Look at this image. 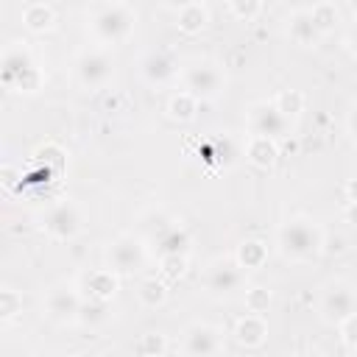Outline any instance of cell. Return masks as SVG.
Segmentation results:
<instances>
[{
  "mask_svg": "<svg viewBox=\"0 0 357 357\" xmlns=\"http://www.w3.org/2000/svg\"><path fill=\"white\" fill-rule=\"evenodd\" d=\"M276 248L290 262H310L324 248V234L310 218H290L276 231Z\"/></svg>",
  "mask_w": 357,
  "mask_h": 357,
  "instance_id": "1",
  "label": "cell"
},
{
  "mask_svg": "<svg viewBox=\"0 0 357 357\" xmlns=\"http://www.w3.org/2000/svg\"><path fill=\"white\" fill-rule=\"evenodd\" d=\"M0 78L6 89L20 92V95H33L42 86V70L25 42H8L3 47Z\"/></svg>",
  "mask_w": 357,
  "mask_h": 357,
  "instance_id": "2",
  "label": "cell"
},
{
  "mask_svg": "<svg viewBox=\"0 0 357 357\" xmlns=\"http://www.w3.org/2000/svg\"><path fill=\"white\" fill-rule=\"evenodd\" d=\"M89 33L100 45H120L131 36L137 11L128 3H100L89 11Z\"/></svg>",
  "mask_w": 357,
  "mask_h": 357,
  "instance_id": "3",
  "label": "cell"
},
{
  "mask_svg": "<svg viewBox=\"0 0 357 357\" xmlns=\"http://www.w3.org/2000/svg\"><path fill=\"white\" fill-rule=\"evenodd\" d=\"M145 223V231H148V243L156 248L159 257H170V254H190V245H192V237L190 231L170 215L165 212H151L142 218Z\"/></svg>",
  "mask_w": 357,
  "mask_h": 357,
  "instance_id": "4",
  "label": "cell"
},
{
  "mask_svg": "<svg viewBox=\"0 0 357 357\" xmlns=\"http://www.w3.org/2000/svg\"><path fill=\"white\" fill-rule=\"evenodd\" d=\"M178 75L184 92H190L195 100H212L226 89V73L215 59H192L181 67Z\"/></svg>",
  "mask_w": 357,
  "mask_h": 357,
  "instance_id": "5",
  "label": "cell"
},
{
  "mask_svg": "<svg viewBox=\"0 0 357 357\" xmlns=\"http://www.w3.org/2000/svg\"><path fill=\"white\" fill-rule=\"evenodd\" d=\"M245 284V271L237 265L234 257H218L206 265L204 273V287L209 296L215 298H231L237 290H243Z\"/></svg>",
  "mask_w": 357,
  "mask_h": 357,
  "instance_id": "6",
  "label": "cell"
},
{
  "mask_svg": "<svg viewBox=\"0 0 357 357\" xmlns=\"http://www.w3.org/2000/svg\"><path fill=\"white\" fill-rule=\"evenodd\" d=\"M114 75V59L106 47H89L75 59V78L86 89H103Z\"/></svg>",
  "mask_w": 357,
  "mask_h": 357,
  "instance_id": "7",
  "label": "cell"
},
{
  "mask_svg": "<svg viewBox=\"0 0 357 357\" xmlns=\"http://www.w3.org/2000/svg\"><path fill=\"white\" fill-rule=\"evenodd\" d=\"M248 134L282 142L290 137V117H284L273 103H251L248 106Z\"/></svg>",
  "mask_w": 357,
  "mask_h": 357,
  "instance_id": "8",
  "label": "cell"
},
{
  "mask_svg": "<svg viewBox=\"0 0 357 357\" xmlns=\"http://www.w3.org/2000/svg\"><path fill=\"white\" fill-rule=\"evenodd\" d=\"M223 329L206 321H195L181 335V357H220Z\"/></svg>",
  "mask_w": 357,
  "mask_h": 357,
  "instance_id": "9",
  "label": "cell"
},
{
  "mask_svg": "<svg viewBox=\"0 0 357 357\" xmlns=\"http://www.w3.org/2000/svg\"><path fill=\"white\" fill-rule=\"evenodd\" d=\"M145 243L139 237H131V234H123L117 237L114 243H109V251H106V259H109V271H114L117 276H128V273H137L142 265H145Z\"/></svg>",
  "mask_w": 357,
  "mask_h": 357,
  "instance_id": "10",
  "label": "cell"
},
{
  "mask_svg": "<svg viewBox=\"0 0 357 357\" xmlns=\"http://www.w3.org/2000/svg\"><path fill=\"white\" fill-rule=\"evenodd\" d=\"M357 307V293L346 282H332L321 296V318L326 324H343Z\"/></svg>",
  "mask_w": 357,
  "mask_h": 357,
  "instance_id": "11",
  "label": "cell"
},
{
  "mask_svg": "<svg viewBox=\"0 0 357 357\" xmlns=\"http://www.w3.org/2000/svg\"><path fill=\"white\" fill-rule=\"evenodd\" d=\"M42 226L53 240H73L81 231V212L73 201H59L42 215Z\"/></svg>",
  "mask_w": 357,
  "mask_h": 357,
  "instance_id": "12",
  "label": "cell"
},
{
  "mask_svg": "<svg viewBox=\"0 0 357 357\" xmlns=\"http://www.w3.org/2000/svg\"><path fill=\"white\" fill-rule=\"evenodd\" d=\"M78 310H81V296L67 287V284H56L45 293V315L59 321V324H67V321H75L78 318Z\"/></svg>",
  "mask_w": 357,
  "mask_h": 357,
  "instance_id": "13",
  "label": "cell"
},
{
  "mask_svg": "<svg viewBox=\"0 0 357 357\" xmlns=\"http://www.w3.org/2000/svg\"><path fill=\"white\" fill-rule=\"evenodd\" d=\"M139 70H142L145 81H148V84H156V86L173 81V78L181 73L178 64H176V59H173L167 50H148V53L142 56V61H139Z\"/></svg>",
  "mask_w": 357,
  "mask_h": 357,
  "instance_id": "14",
  "label": "cell"
},
{
  "mask_svg": "<svg viewBox=\"0 0 357 357\" xmlns=\"http://www.w3.org/2000/svg\"><path fill=\"white\" fill-rule=\"evenodd\" d=\"M81 287L89 298H98V301H112L114 293H117V273L109 271V268H95L89 273H84L81 279Z\"/></svg>",
  "mask_w": 357,
  "mask_h": 357,
  "instance_id": "15",
  "label": "cell"
},
{
  "mask_svg": "<svg viewBox=\"0 0 357 357\" xmlns=\"http://www.w3.org/2000/svg\"><path fill=\"white\" fill-rule=\"evenodd\" d=\"M173 8H176V25L184 33H198L209 22V8L198 0H190V3H181V6H173Z\"/></svg>",
  "mask_w": 357,
  "mask_h": 357,
  "instance_id": "16",
  "label": "cell"
},
{
  "mask_svg": "<svg viewBox=\"0 0 357 357\" xmlns=\"http://www.w3.org/2000/svg\"><path fill=\"white\" fill-rule=\"evenodd\" d=\"M287 36L296 45H315L321 39V31H318V25L310 17V8H296L290 14V20H287Z\"/></svg>",
  "mask_w": 357,
  "mask_h": 357,
  "instance_id": "17",
  "label": "cell"
},
{
  "mask_svg": "<svg viewBox=\"0 0 357 357\" xmlns=\"http://www.w3.org/2000/svg\"><path fill=\"white\" fill-rule=\"evenodd\" d=\"M234 337H237L240 346H262L265 337H268V324H265V318H262V315H254V312L243 315V318L237 321V326H234Z\"/></svg>",
  "mask_w": 357,
  "mask_h": 357,
  "instance_id": "18",
  "label": "cell"
},
{
  "mask_svg": "<svg viewBox=\"0 0 357 357\" xmlns=\"http://www.w3.org/2000/svg\"><path fill=\"white\" fill-rule=\"evenodd\" d=\"M245 156L251 165L257 167H271L279 156V142L273 139H265V137H248L245 142Z\"/></svg>",
  "mask_w": 357,
  "mask_h": 357,
  "instance_id": "19",
  "label": "cell"
},
{
  "mask_svg": "<svg viewBox=\"0 0 357 357\" xmlns=\"http://www.w3.org/2000/svg\"><path fill=\"white\" fill-rule=\"evenodd\" d=\"M22 22H25V28H31V31H50L53 28V22H56V14H53V8L47 6V3H39V0H31V3H25L22 6Z\"/></svg>",
  "mask_w": 357,
  "mask_h": 357,
  "instance_id": "20",
  "label": "cell"
},
{
  "mask_svg": "<svg viewBox=\"0 0 357 357\" xmlns=\"http://www.w3.org/2000/svg\"><path fill=\"white\" fill-rule=\"evenodd\" d=\"M234 259L243 271H254V268H262V262L268 259V248L262 240H243L234 251Z\"/></svg>",
  "mask_w": 357,
  "mask_h": 357,
  "instance_id": "21",
  "label": "cell"
},
{
  "mask_svg": "<svg viewBox=\"0 0 357 357\" xmlns=\"http://www.w3.org/2000/svg\"><path fill=\"white\" fill-rule=\"evenodd\" d=\"M137 298H139V304H142V307H148V310L162 307V304L167 301V287H165V282H162V279H156V276L142 279V282H139V287H137Z\"/></svg>",
  "mask_w": 357,
  "mask_h": 357,
  "instance_id": "22",
  "label": "cell"
},
{
  "mask_svg": "<svg viewBox=\"0 0 357 357\" xmlns=\"http://www.w3.org/2000/svg\"><path fill=\"white\" fill-rule=\"evenodd\" d=\"M109 301H98V298H86V301H81V310H78V324L81 326H89V329H95V326H100V324H106L109 321Z\"/></svg>",
  "mask_w": 357,
  "mask_h": 357,
  "instance_id": "23",
  "label": "cell"
},
{
  "mask_svg": "<svg viewBox=\"0 0 357 357\" xmlns=\"http://www.w3.org/2000/svg\"><path fill=\"white\" fill-rule=\"evenodd\" d=\"M201 153H204V159L206 162H220V165H231V159H234V145H231V139H229V134H218V137H212L204 148H201Z\"/></svg>",
  "mask_w": 357,
  "mask_h": 357,
  "instance_id": "24",
  "label": "cell"
},
{
  "mask_svg": "<svg viewBox=\"0 0 357 357\" xmlns=\"http://www.w3.org/2000/svg\"><path fill=\"white\" fill-rule=\"evenodd\" d=\"M195 112H198V100H195L190 92H184V89L176 92V95L170 98V103H167V114H170L173 120H181V123L192 120Z\"/></svg>",
  "mask_w": 357,
  "mask_h": 357,
  "instance_id": "25",
  "label": "cell"
},
{
  "mask_svg": "<svg viewBox=\"0 0 357 357\" xmlns=\"http://www.w3.org/2000/svg\"><path fill=\"white\" fill-rule=\"evenodd\" d=\"M33 156H36L39 165H45V173H47V176H59V173L64 170V165H67L64 151L56 148V145H42V148H36Z\"/></svg>",
  "mask_w": 357,
  "mask_h": 357,
  "instance_id": "26",
  "label": "cell"
},
{
  "mask_svg": "<svg viewBox=\"0 0 357 357\" xmlns=\"http://www.w3.org/2000/svg\"><path fill=\"white\" fill-rule=\"evenodd\" d=\"M273 106L284 114V117H296L304 112V95L298 89H282L276 98H273Z\"/></svg>",
  "mask_w": 357,
  "mask_h": 357,
  "instance_id": "27",
  "label": "cell"
},
{
  "mask_svg": "<svg viewBox=\"0 0 357 357\" xmlns=\"http://www.w3.org/2000/svg\"><path fill=\"white\" fill-rule=\"evenodd\" d=\"M310 17H312V22L318 25V31L326 33V31H332V25L337 22V6H335V3H312V6H310Z\"/></svg>",
  "mask_w": 357,
  "mask_h": 357,
  "instance_id": "28",
  "label": "cell"
},
{
  "mask_svg": "<svg viewBox=\"0 0 357 357\" xmlns=\"http://www.w3.org/2000/svg\"><path fill=\"white\" fill-rule=\"evenodd\" d=\"M22 312V296L14 287H3L0 290V318L8 324Z\"/></svg>",
  "mask_w": 357,
  "mask_h": 357,
  "instance_id": "29",
  "label": "cell"
},
{
  "mask_svg": "<svg viewBox=\"0 0 357 357\" xmlns=\"http://www.w3.org/2000/svg\"><path fill=\"white\" fill-rule=\"evenodd\" d=\"M271 307V290L268 287H248L245 290V310L254 312V315H262L268 312Z\"/></svg>",
  "mask_w": 357,
  "mask_h": 357,
  "instance_id": "30",
  "label": "cell"
},
{
  "mask_svg": "<svg viewBox=\"0 0 357 357\" xmlns=\"http://www.w3.org/2000/svg\"><path fill=\"white\" fill-rule=\"evenodd\" d=\"M226 8H229V14L231 17H237V20H254L259 11H262V3L259 0H229L226 3Z\"/></svg>",
  "mask_w": 357,
  "mask_h": 357,
  "instance_id": "31",
  "label": "cell"
},
{
  "mask_svg": "<svg viewBox=\"0 0 357 357\" xmlns=\"http://www.w3.org/2000/svg\"><path fill=\"white\" fill-rule=\"evenodd\" d=\"M159 271L165 279H178L187 271V257L184 254H170V257H159Z\"/></svg>",
  "mask_w": 357,
  "mask_h": 357,
  "instance_id": "32",
  "label": "cell"
},
{
  "mask_svg": "<svg viewBox=\"0 0 357 357\" xmlns=\"http://www.w3.org/2000/svg\"><path fill=\"white\" fill-rule=\"evenodd\" d=\"M165 349H167V337L162 332H148L139 340V351L145 357H159V354H165Z\"/></svg>",
  "mask_w": 357,
  "mask_h": 357,
  "instance_id": "33",
  "label": "cell"
},
{
  "mask_svg": "<svg viewBox=\"0 0 357 357\" xmlns=\"http://www.w3.org/2000/svg\"><path fill=\"white\" fill-rule=\"evenodd\" d=\"M337 329H340V337L349 346V351L357 357V312H351L343 324H337Z\"/></svg>",
  "mask_w": 357,
  "mask_h": 357,
  "instance_id": "34",
  "label": "cell"
},
{
  "mask_svg": "<svg viewBox=\"0 0 357 357\" xmlns=\"http://www.w3.org/2000/svg\"><path fill=\"white\" fill-rule=\"evenodd\" d=\"M14 184H17V170H14L11 165H6V167H3V187L11 190Z\"/></svg>",
  "mask_w": 357,
  "mask_h": 357,
  "instance_id": "35",
  "label": "cell"
},
{
  "mask_svg": "<svg viewBox=\"0 0 357 357\" xmlns=\"http://www.w3.org/2000/svg\"><path fill=\"white\" fill-rule=\"evenodd\" d=\"M343 218H346L349 223H354V226H357V201H349V204L343 206Z\"/></svg>",
  "mask_w": 357,
  "mask_h": 357,
  "instance_id": "36",
  "label": "cell"
},
{
  "mask_svg": "<svg viewBox=\"0 0 357 357\" xmlns=\"http://www.w3.org/2000/svg\"><path fill=\"white\" fill-rule=\"evenodd\" d=\"M346 47H349V53L357 59V25H354V28L346 33Z\"/></svg>",
  "mask_w": 357,
  "mask_h": 357,
  "instance_id": "37",
  "label": "cell"
},
{
  "mask_svg": "<svg viewBox=\"0 0 357 357\" xmlns=\"http://www.w3.org/2000/svg\"><path fill=\"white\" fill-rule=\"evenodd\" d=\"M346 126H349V134H351V139L357 142V103H354V109L349 112V123H346Z\"/></svg>",
  "mask_w": 357,
  "mask_h": 357,
  "instance_id": "38",
  "label": "cell"
},
{
  "mask_svg": "<svg viewBox=\"0 0 357 357\" xmlns=\"http://www.w3.org/2000/svg\"><path fill=\"white\" fill-rule=\"evenodd\" d=\"M346 198L349 201H357V178H349L346 181Z\"/></svg>",
  "mask_w": 357,
  "mask_h": 357,
  "instance_id": "39",
  "label": "cell"
},
{
  "mask_svg": "<svg viewBox=\"0 0 357 357\" xmlns=\"http://www.w3.org/2000/svg\"><path fill=\"white\" fill-rule=\"evenodd\" d=\"M298 357H321V354H315V351H312V354H298Z\"/></svg>",
  "mask_w": 357,
  "mask_h": 357,
  "instance_id": "40",
  "label": "cell"
},
{
  "mask_svg": "<svg viewBox=\"0 0 357 357\" xmlns=\"http://www.w3.org/2000/svg\"><path fill=\"white\" fill-rule=\"evenodd\" d=\"M354 17H357V6H354Z\"/></svg>",
  "mask_w": 357,
  "mask_h": 357,
  "instance_id": "41",
  "label": "cell"
}]
</instances>
